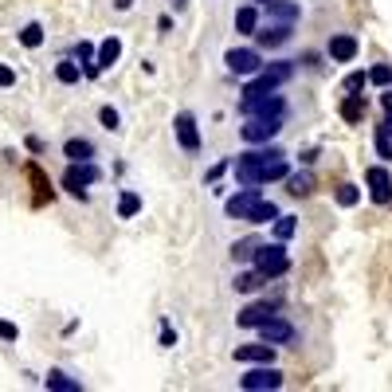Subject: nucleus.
Listing matches in <instances>:
<instances>
[{"instance_id": "20e7f679", "label": "nucleus", "mask_w": 392, "mask_h": 392, "mask_svg": "<svg viewBox=\"0 0 392 392\" xmlns=\"http://www.w3.org/2000/svg\"><path fill=\"white\" fill-rule=\"evenodd\" d=\"M224 63H228L231 75L248 79V75H255V71L263 67V52H259V47H231V52L224 55Z\"/></svg>"}, {"instance_id": "f257e3e1", "label": "nucleus", "mask_w": 392, "mask_h": 392, "mask_svg": "<svg viewBox=\"0 0 392 392\" xmlns=\"http://www.w3.org/2000/svg\"><path fill=\"white\" fill-rule=\"evenodd\" d=\"M255 271L259 275H267V279H279V275H287L290 271V255H287V243L282 239H275V243H259V251H255Z\"/></svg>"}, {"instance_id": "e433bc0d", "label": "nucleus", "mask_w": 392, "mask_h": 392, "mask_svg": "<svg viewBox=\"0 0 392 392\" xmlns=\"http://www.w3.org/2000/svg\"><path fill=\"white\" fill-rule=\"evenodd\" d=\"M0 86L8 91V86H16V71L8 67V63H0Z\"/></svg>"}, {"instance_id": "f3484780", "label": "nucleus", "mask_w": 392, "mask_h": 392, "mask_svg": "<svg viewBox=\"0 0 392 392\" xmlns=\"http://www.w3.org/2000/svg\"><path fill=\"white\" fill-rule=\"evenodd\" d=\"M365 110H369V103L361 98V94H345V98H341V106H338L341 122H350V126H357V122L365 118Z\"/></svg>"}, {"instance_id": "6ab92c4d", "label": "nucleus", "mask_w": 392, "mask_h": 392, "mask_svg": "<svg viewBox=\"0 0 392 392\" xmlns=\"http://www.w3.org/2000/svg\"><path fill=\"white\" fill-rule=\"evenodd\" d=\"M43 388H47V392H79V388H83V381H79V376L59 373V369H52V373L43 376Z\"/></svg>"}, {"instance_id": "9b49d317", "label": "nucleus", "mask_w": 392, "mask_h": 392, "mask_svg": "<svg viewBox=\"0 0 392 392\" xmlns=\"http://www.w3.org/2000/svg\"><path fill=\"white\" fill-rule=\"evenodd\" d=\"M236 361H239V365H271V361H275V345H271V341L236 345Z\"/></svg>"}, {"instance_id": "a878e982", "label": "nucleus", "mask_w": 392, "mask_h": 392, "mask_svg": "<svg viewBox=\"0 0 392 392\" xmlns=\"http://www.w3.org/2000/svg\"><path fill=\"white\" fill-rule=\"evenodd\" d=\"M43 35H47V32H43V24H40V20H32V24H24V28H20V43H24L28 52H35V47H40V43H43Z\"/></svg>"}, {"instance_id": "cd10ccee", "label": "nucleus", "mask_w": 392, "mask_h": 392, "mask_svg": "<svg viewBox=\"0 0 392 392\" xmlns=\"http://www.w3.org/2000/svg\"><path fill=\"white\" fill-rule=\"evenodd\" d=\"M294 231H299V224H294V216H275V239H282V243H287L290 236H294Z\"/></svg>"}, {"instance_id": "39448f33", "label": "nucleus", "mask_w": 392, "mask_h": 392, "mask_svg": "<svg viewBox=\"0 0 392 392\" xmlns=\"http://www.w3.org/2000/svg\"><path fill=\"white\" fill-rule=\"evenodd\" d=\"M282 129V118H248V126H239V137L248 145H263V142H275Z\"/></svg>"}, {"instance_id": "c85d7f7f", "label": "nucleus", "mask_w": 392, "mask_h": 392, "mask_svg": "<svg viewBox=\"0 0 392 392\" xmlns=\"http://www.w3.org/2000/svg\"><path fill=\"white\" fill-rule=\"evenodd\" d=\"M333 200H338L341 208H353L361 200V188L357 185H338V192H333Z\"/></svg>"}, {"instance_id": "bb28decb", "label": "nucleus", "mask_w": 392, "mask_h": 392, "mask_svg": "<svg viewBox=\"0 0 392 392\" xmlns=\"http://www.w3.org/2000/svg\"><path fill=\"white\" fill-rule=\"evenodd\" d=\"M275 216H279V204H275V200H259V204L251 208L248 224H275Z\"/></svg>"}, {"instance_id": "4468645a", "label": "nucleus", "mask_w": 392, "mask_h": 392, "mask_svg": "<svg viewBox=\"0 0 392 392\" xmlns=\"http://www.w3.org/2000/svg\"><path fill=\"white\" fill-rule=\"evenodd\" d=\"M275 310H279V302H251V306L239 310L236 322L243 325V330H255V325H259V322H267V318H271Z\"/></svg>"}, {"instance_id": "79ce46f5", "label": "nucleus", "mask_w": 392, "mask_h": 392, "mask_svg": "<svg viewBox=\"0 0 392 392\" xmlns=\"http://www.w3.org/2000/svg\"><path fill=\"white\" fill-rule=\"evenodd\" d=\"M255 4H263V0H255Z\"/></svg>"}, {"instance_id": "b1692460", "label": "nucleus", "mask_w": 392, "mask_h": 392, "mask_svg": "<svg viewBox=\"0 0 392 392\" xmlns=\"http://www.w3.org/2000/svg\"><path fill=\"white\" fill-rule=\"evenodd\" d=\"M137 212H142V196H137L134 188H126V192L118 196V216L122 220H134Z\"/></svg>"}, {"instance_id": "dca6fc26", "label": "nucleus", "mask_w": 392, "mask_h": 392, "mask_svg": "<svg viewBox=\"0 0 392 392\" xmlns=\"http://www.w3.org/2000/svg\"><path fill=\"white\" fill-rule=\"evenodd\" d=\"M118 59H122V40H118V35H106V40L94 47V63L106 71V67H114Z\"/></svg>"}, {"instance_id": "f03ea898", "label": "nucleus", "mask_w": 392, "mask_h": 392, "mask_svg": "<svg viewBox=\"0 0 392 392\" xmlns=\"http://www.w3.org/2000/svg\"><path fill=\"white\" fill-rule=\"evenodd\" d=\"M98 180H103V169L94 161H71L67 173H63V188L71 196H79V200H86V188L98 185Z\"/></svg>"}, {"instance_id": "7c9ffc66", "label": "nucleus", "mask_w": 392, "mask_h": 392, "mask_svg": "<svg viewBox=\"0 0 392 392\" xmlns=\"http://www.w3.org/2000/svg\"><path fill=\"white\" fill-rule=\"evenodd\" d=\"M341 86H345V94H361V91L369 86V75H365V71H350Z\"/></svg>"}, {"instance_id": "ea45409f", "label": "nucleus", "mask_w": 392, "mask_h": 392, "mask_svg": "<svg viewBox=\"0 0 392 392\" xmlns=\"http://www.w3.org/2000/svg\"><path fill=\"white\" fill-rule=\"evenodd\" d=\"M114 8H118V12H129V8H134V0H114Z\"/></svg>"}, {"instance_id": "c9c22d12", "label": "nucleus", "mask_w": 392, "mask_h": 392, "mask_svg": "<svg viewBox=\"0 0 392 392\" xmlns=\"http://www.w3.org/2000/svg\"><path fill=\"white\" fill-rule=\"evenodd\" d=\"M75 55H79V59H83V63H79V67H86V63H94V43H75Z\"/></svg>"}, {"instance_id": "f8f14e48", "label": "nucleus", "mask_w": 392, "mask_h": 392, "mask_svg": "<svg viewBox=\"0 0 392 392\" xmlns=\"http://www.w3.org/2000/svg\"><path fill=\"white\" fill-rule=\"evenodd\" d=\"M290 32H294V24L275 20L267 28H255V40H259V47H282V43H290Z\"/></svg>"}, {"instance_id": "a211bd4d", "label": "nucleus", "mask_w": 392, "mask_h": 392, "mask_svg": "<svg viewBox=\"0 0 392 392\" xmlns=\"http://www.w3.org/2000/svg\"><path fill=\"white\" fill-rule=\"evenodd\" d=\"M63 157H67V161H94V142H86V137H67V142H63Z\"/></svg>"}, {"instance_id": "1a4fd4ad", "label": "nucleus", "mask_w": 392, "mask_h": 392, "mask_svg": "<svg viewBox=\"0 0 392 392\" xmlns=\"http://www.w3.org/2000/svg\"><path fill=\"white\" fill-rule=\"evenodd\" d=\"M259 200H263V192H259V188H251V185H243L236 196H228V204H224V212H228L231 220H248V216H251V208H255Z\"/></svg>"}, {"instance_id": "6e6552de", "label": "nucleus", "mask_w": 392, "mask_h": 392, "mask_svg": "<svg viewBox=\"0 0 392 392\" xmlns=\"http://www.w3.org/2000/svg\"><path fill=\"white\" fill-rule=\"evenodd\" d=\"M365 185H369V196H373L376 204H392V173L384 165H369Z\"/></svg>"}, {"instance_id": "58836bf2", "label": "nucleus", "mask_w": 392, "mask_h": 392, "mask_svg": "<svg viewBox=\"0 0 392 392\" xmlns=\"http://www.w3.org/2000/svg\"><path fill=\"white\" fill-rule=\"evenodd\" d=\"M381 106H384V114H392V86H384V94H381Z\"/></svg>"}, {"instance_id": "473e14b6", "label": "nucleus", "mask_w": 392, "mask_h": 392, "mask_svg": "<svg viewBox=\"0 0 392 392\" xmlns=\"http://www.w3.org/2000/svg\"><path fill=\"white\" fill-rule=\"evenodd\" d=\"M98 122H103L106 129H122V114L114 110V106H103V110H98Z\"/></svg>"}, {"instance_id": "37998d69", "label": "nucleus", "mask_w": 392, "mask_h": 392, "mask_svg": "<svg viewBox=\"0 0 392 392\" xmlns=\"http://www.w3.org/2000/svg\"><path fill=\"white\" fill-rule=\"evenodd\" d=\"M173 4H180V0H173Z\"/></svg>"}, {"instance_id": "4be33fe9", "label": "nucleus", "mask_w": 392, "mask_h": 392, "mask_svg": "<svg viewBox=\"0 0 392 392\" xmlns=\"http://www.w3.org/2000/svg\"><path fill=\"white\" fill-rule=\"evenodd\" d=\"M255 251H259V239L255 236H243V239H236V243H231V259H236V263H251V259H255Z\"/></svg>"}, {"instance_id": "72a5a7b5", "label": "nucleus", "mask_w": 392, "mask_h": 392, "mask_svg": "<svg viewBox=\"0 0 392 392\" xmlns=\"http://www.w3.org/2000/svg\"><path fill=\"white\" fill-rule=\"evenodd\" d=\"M0 341L16 345V341H20V325H16V322H8V318H0Z\"/></svg>"}, {"instance_id": "9d476101", "label": "nucleus", "mask_w": 392, "mask_h": 392, "mask_svg": "<svg viewBox=\"0 0 392 392\" xmlns=\"http://www.w3.org/2000/svg\"><path fill=\"white\" fill-rule=\"evenodd\" d=\"M255 330H259V338H263V341H271L275 350L287 345V341H294V325H290L287 318H279V314H271L267 322H259Z\"/></svg>"}, {"instance_id": "5701e85b", "label": "nucleus", "mask_w": 392, "mask_h": 392, "mask_svg": "<svg viewBox=\"0 0 392 392\" xmlns=\"http://www.w3.org/2000/svg\"><path fill=\"white\" fill-rule=\"evenodd\" d=\"M79 79H83V67H79L75 59H59V63H55V83H63V86H75Z\"/></svg>"}, {"instance_id": "7ed1b4c3", "label": "nucleus", "mask_w": 392, "mask_h": 392, "mask_svg": "<svg viewBox=\"0 0 392 392\" xmlns=\"http://www.w3.org/2000/svg\"><path fill=\"white\" fill-rule=\"evenodd\" d=\"M239 110L248 118H287V98L267 91V94H255V98H239Z\"/></svg>"}, {"instance_id": "423d86ee", "label": "nucleus", "mask_w": 392, "mask_h": 392, "mask_svg": "<svg viewBox=\"0 0 392 392\" xmlns=\"http://www.w3.org/2000/svg\"><path fill=\"white\" fill-rule=\"evenodd\" d=\"M239 388L243 392H263V388H282V373L275 365H255L251 373L239 376Z\"/></svg>"}, {"instance_id": "c756f323", "label": "nucleus", "mask_w": 392, "mask_h": 392, "mask_svg": "<svg viewBox=\"0 0 392 392\" xmlns=\"http://www.w3.org/2000/svg\"><path fill=\"white\" fill-rule=\"evenodd\" d=\"M376 154H381V161H392V134H388V126H376Z\"/></svg>"}, {"instance_id": "0eeeda50", "label": "nucleus", "mask_w": 392, "mask_h": 392, "mask_svg": "<svg viewBox=\"0 0 392 392\" xmlns=\"http://www.w3.org/2000/svg\"><path fill=\"white\" fill-rule=\"evenodd\" d=\"M173 134H177V145L185 154H200V126H196V118L188 110H180L173 118Z\"/></svg>"}, {"instance_id": "aec40b11", "label": "nucleus", "mask_w": 392, "mask_h": 392, "mask_svg": "<svg viewBox=\"0 0 392 392\" xmlns=\"http://www.w3.org/2000/svg\"><path fill=\"white\" fill-rule=\"evenodd\" d=\"M282 180H287L290 196H310V192H314V173H306V169H302V173H287Z\"/></svg>"}, {"instance_id": "2eb2a0df", "label": "nucleus", "mask_w": 392, "mask_h": 392, "mask_svg": "<svg viewBox=\"0 0 392 392\" xmlns=\"http://www.w3.org/2000/svg\"><path fill=\"white\" fill-rule=\"evenodd\" d=\"M259 8L267 12V20H287V24H294V20L302 16L299 0H263Z\"/></svg>"}, {"instance_id": "ddd939ff", "label": "nucleus", "mask_w": 392, "mask_h": 392, "mask_svg": "<svg viewBox=\"0 0 392 392\" xmlns=\"http://www.w3.org/2000/svg\"><path fill=\"white\" fill-rule=\"evenodd\" d=\"M325 52H330V59H333V63H353V59H357V52H361V47H357V35H350V32L333 35Z\"/></svg>"}, {"instance_id": "393cba45", "label": "nucleus", "mask_w": 392, "mask_h": 392, "mask_svg": "<svg viewBox=\"0 0 392 392\" xmlns=\"http://www.w3.org/2000/svg\"><path fill=\"white\" fill-rule=\"evenodd\" d=\"M263 282H271V279H267V275H259V271H243V275H236V282H231V287H236L239 294H251V290H259Z\"/></svg>"}, {"instance_id": "f704fd0d", "label": "nucleus", "mask_w": 392, "mask_h": 392, "mask_svg": "<svg viewBox=\"0 0 392 392\" xmlns=\"http://www.w3.org/2000/svg\"><path fill=\"white\" fill-rule=\"evenodd\" d=\"M228 169H231V157H224V161H216L212 169L204 173V180H208V185H216V180H220V177H224V173H228Z\"/></svg>"}, {"instance_id": "2f4dec72", "label": "nucleus", "mask_w": 392, "mask_h": 392, "mask_svg": "<svg viewBox=\"0 0 392 392\" xmlns=\"http://www.w3.org/2000/svg\"><path fill=\"white\" fill-rule=\"evenodd\" d=\"M369 83L373 86H392V67L388 63H376V67L369 71Z\"/></svg>"}, {"instance_id": "4c0bfd02", "label": "nucleus", "mask_w": 392, "mask_h": 392, "mask_svg": "<svg viewBox=\"0 0 392 392\" xmlns=\"http://www.w3.org/2000/svg\"><path fill=\"white\" fill-rule=\"evenodd\" d=\"M161 345H165V350H173V345H177V333L169 330V322L161 325Z\"/></svg>"}, {"instance_id": "412c9836", "label": "nucleus", "mask_w": 392, "mask_h": 392, "mask_svg": "<svg viewBox=\"0 0 392 392\" xmlns=\"http://www.w3.org/2000/svg\"><path fill=\"white\" fill-rule=\"evenodd\" d=\"M255 28H259V4H243V8L236 12V32L255 35Z\"/></svg>"}, {"instance_id": "a19ab883", "label": "nucleus", "mask_w": 392, "mask_h": 392, "mask_svg": "<svg viewBox=\"0 0 392 392\" xmlns=\"http://www.w3.org/2000/svg\"><path fill=\"white\" fill-rule=\"evenodd\" d=\"M384 126H388V134H392V114H388V122H384Z\"/></svg>"}]
</instances>
